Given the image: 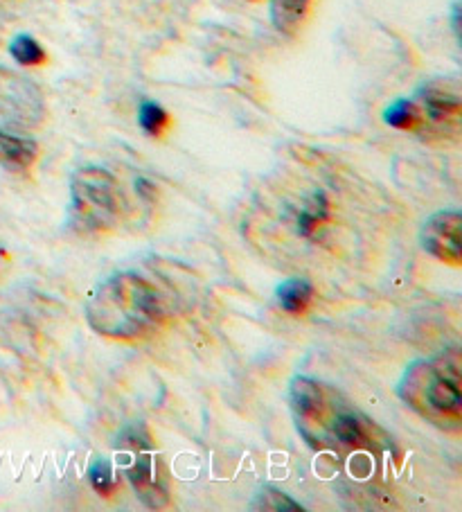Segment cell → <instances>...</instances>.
Segmentation results:
<instances>
[{
	"instance_id": "6da1fadb",
	"label": "cell",
	"mask_w": 462,
	"mask_h": 512,
	"mask_svg": "<svg viewBox=\"0 0 462 512\" xmlns=\"http://www.w3.org/2000/svg\"><path fill=\"white\" fill-rule=\"evenodd\" d=\"M291 416L298 434L316 452H372L388 447L384 429L321 379L298 375L289 386Z\"/></svg>"
},
{
	"instance_id": "7a4b0ae2",
	"label": "cell",
	"mask_w": 462,
	"mask_h": 512,
	"mask_svg": "<svg viewBox=\"0 0 462 512\" xmlns=\"http://www.w3.org/2000/svg\"><path fill=\"white\" fill-rule=\"evenodd\" d=\"M86 321L106 339H145L165 321L163 298L136 271L113 273L86 300Z\"/></svg>"
},
{
	"instance_id": "3957f363",
	"label": "cell",
	"mask_w": 462,
	"mask_h": 512,
	"mask_svg": "<svg viewBox=\"0 0 462 512\" xmlns=\"http://www.w3.org/2000/svg\"><path fill=\"white\" fill-rule=\"evenodd\" d=\"M397 395L408 409L442 431L462 427L460 350L449 348L429 359H417L404 370Z\"/></svg>"
},
{
	"instance_id": "277c9868",
	"label": "cell",
	"mask_w": 462,
	"mask_h": 512,
	"mask_svg": "<svg viewBox=\"0 0 462 512\" xmlns=\"http://www.w3.org/2000/svg\"><path fill=\"white\" fill-rule=\"evenodd\" d=\"M70 226L82 235L113 231L120 222V188L104 167H79L70 179Z\"/></svg>"
},
{
	"instance_id": "5b68a950",
	"label": "cell",
	"mask_w": 462,
	"mask_h": 512,
	"mask_svg": "<svg viewBox=\"0 0 462 512\" xmlns=\"http://www.w3.org/2000/svg\"><path fill=\"white\" fill-rule=\"evenodd\" d=\"M118 449L124 474L142 506L149 510L165 508L170 503V483L145 422H131L124 427L118 436Z\"/></svg>"
},
{
	"instance_id": "8992f818",
	"label": "cell",
	"mask_w": 462,
	"mask_h": 512,
	"mask_svg": "<svg viewBox=\"0 0 462 512\" xmlns=\"http://www.w3.org/2000/svg\"><path fill=\"white\" fill-rule=\"evenodd\" d=\"M417 129L424 140H458L462 122L460 84L456 79H433L415 97Z\"/></svg>"
},
{
	"instance_id": "52a82bcc",
	"label": "cell",
	"mask_w": 462,
	"mask_h": 512,
	"mask_svg": "<svg viewBox=\"0 0 462 512\" xmlns=\"http://www.w3.org/2000/svg\"><path fill=\"white\" fill-rule=\"evenodd\" d=\"M46 107L37 84L12 70L0 68V131H16L39 127Z\"/></svg>"
},
{
	"instance_id": "ba28073f",
	"label": "cell",
	"mask_w": 462,
	"mask_h": 512,
	"mask_svg": "<svg viewBox=\"0 0 462 512\" xmlns=\"http://www.w3.org/2000/svg\"><path fill=\"white\" fill-rule=\"evenodd\" d=\"M462 217L458 210H442L426 219L420 233L422 249L449 267L462 264Z\"/></svg>"
},
{
	"instance_id": "9c48e42d",
	"label": "cell",
	"mask_w": 462,
	"mask_h": 512,
	"mask_svg": "<svg viewBox=\"0 0 462 512\" xmlns=\"http://www.w3.org/2000/svg\"><path fill=\"white\" fill-rule=\"evenodd\" d=\"M39 156V145L16 131H0V165L10 172H28Z\"/></svg>"
},
{
	"instance_id": "30bf717a",
	"label": "cell",
	"mask_w": 462,
	"mask_h": 512,
	"mask_svg": "<svg viewBox=\"0 0 462 512\" xmlns=\"http://www.w3.org/2000/svg\"><path fill=\"white\" fill-rule=\"evenodd\" d=\"M312 0H271V21L280 34L293 37L307 19Z\"/></svg>"
},
{
	"instance_id": "8fae6325",
	"label": "cell",
	"mask_w": 462,
	"mask_h": 512,
	"mask_svg": "<svg viewBox=\"0 0 462 512\" xmlns=\"http://www.w3.org/2000/svg\"><path fill=\"white\" fill-rule=\"evenodd\" d=\"M314 298V287L312 282L305 278H289L284 280L282 285L275 291V300H278V307L289 314H300L305 312L309 303Z\"/></svg>"
},
{
	"instance_id": "7c38bea8",
	"label": "cell",
	"mask_w": 462,
	"mask_h": 512,
	"mask_svg": "<svg viewBox=\"0 0 462 512\" xmlns=\"http://www.w3.org/2000/svg\"><path fill=\"white\" fill-rule=\"evenodd\" d=\"M251 510H271V512H300L305 510L298 501H293L289 494L280 492L271 485H262L251 501Z\"/></svg>"
},
{
	"instance_id": "4fadbf2b",
	"label": "cell",
	"mask_w": 462,
	"mask_h": 512,
	"mask_svg": "<svg viewBox=\"0 0 462 512\" xmlns=\"http://www.w3.org/2000/svg\"><path fill=\"white\" fill-rule=\"evenodd\" d=\"M330 217V206H327V197L323 192L314 194L312 199L305 203V208L298 215V231L300 235H312L325 219Z\"/></svg>"
},
{
	"instance_id": "5bb4252c",
	"label": "cell",
	"mask_w": 462,
	"mask_h": 512,
	"mask_svg": "<svg viewBox=\"0 0 462 512\" xmlns=\"http://www.w3.org/2000/svg\"><path fill=\"white\" fill-rule=\"evenodd\" d=\"M10 52L21 66H41L43 61L48 59L46 50L41 48V43L30 37V34H19V37H14Z\"/></svg>"
},
{
	"instance_id": "9a60e30c",
	"label": "cell",
	"mask_w": 462,
	"mask_h": 512,
	"mask_svg": "<svg viewBox=\"0 0 462 512\" xmlns=\"http://www.w3.org/2000/svg\"><path fill=\"white\" fill-rule=\"evenodd\" d=\"M384 122L393 129L415 131L417 129V107L415 100H397L384 111Z\"/></svg>"
},
{
	"instance_id": "2e32d148",
	"label": "cell",
	"mask_w": 462,
	"mask_h": 512,
	"mask_svg": "<svg viewBox=\"0 0 462 512\" xmlns=\"http://www.w3.org/2000/svg\"><path fill=\"white\" fill-rule=\"evenodd\" d=\"M138 125L147 131L149 136H161L163 129L170 125L167 111L156 102H142L138 109Z\"/></svg>"
},
{
	"instance_id": "e0dca14e",
	"label": "cell",
	"mask_w": 462,
	"mask_h": 512,
	"mask_svg": "<svg viewBox=\"0 0 462 512\" xmlns=\"http://www.w3.org/2000/svg\"><path fill=\"white\" fill-rule=\"evenodd\" d=\"M88 479H91V485L100 494H111L118 488L113 479V465L109 458H97L91 465V470H88Z\"/></svg>"
},
{
	"instance_id": "ac0fdd59",
	"label": "cell",
	"mask_w": 462,
	"mask_h": 512,
	"mask_svg": "<svg viewBox=\"0 0 462 512\" xmlns=\"http://www.w3.org/2000/svg\"><path fill=\"white\" fill-rule=\"evenodd\" d=\"M5 262H7V255H5V246L0 244V273L5 269Z\"/></svg>"
}]
</instances>
